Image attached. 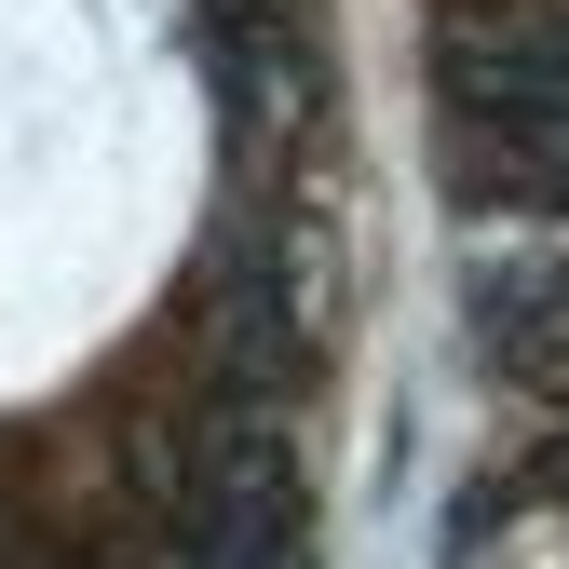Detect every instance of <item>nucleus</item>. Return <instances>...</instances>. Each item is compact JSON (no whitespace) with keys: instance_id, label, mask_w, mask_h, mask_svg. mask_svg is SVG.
<instances>
[{"instance_id":"obj_1","label":"nucleus","mask_w":569,"mask_h":569,"mask_svg":"<svg viewBox=\"0 0 569 569\" xmlns=\"http://www.w3.org/2000/svg\"><path fill=\"white\" fill-rule=\"evenodd\" d=\"M448 177L569 203V14H475L448 28Z\"/></svg>"}]
</instances>
